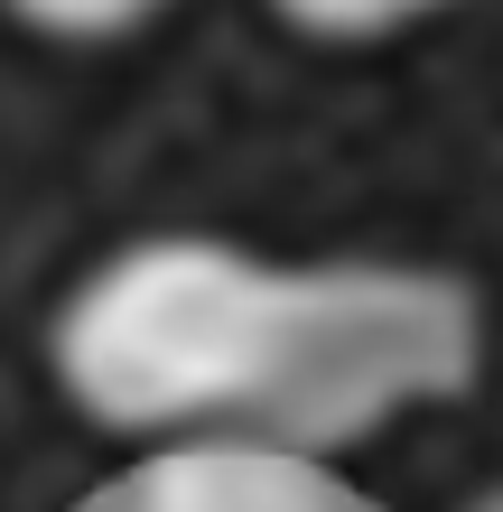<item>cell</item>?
Listing matches in <instances>:
<instances>
[{"mask_svg":"<svg viewBox=\"0 0 503 512\" xmlns=\"http://www.w3.org/2000/svg\"><path fill=\"white\" fill-rule=\"evenodd\" d=\"M47 364L112 438L317 457L457 401L485 364V308L420 261H261L224 233H140L66 289Z\"/></svg>","mask_w":503,"mask_h":512,"instance_id":"6da1fadb","label":"cell"},{"mask_svg":"<svg viewBox=\"0 0 503 512\" xmlns=\"http://www.w3.org/2000/svg\"><path fill=\"white\" fill-rule=\"evenodd\" d=\"M103 512H354L317 457L252 438H177L168 457H150Z\"/></svg>","mask_w":503,"mask_h":512,"instance_id":"7a4b0ae2","label":"cell"},{"mask_svg":"<svg viewBox=\"0 0 503 512\" xmlns=\"http://www.w3.org/2000/svg\"><path fill=\"white\" fill-rule=\"evenodd\" d=\"M271 10L299 28V38H327V47H373V38H401V28L438 19L448 0H271Z\"/></svg>","mask_w":503,"mask_h":512,"instance_id":"3957f363","label":"cell"},{"mask_svg":"<svg viewBox=\"0 0 503 512\" xmlns=\"http://www.w3.org/2000/svg\"><path fill=\"white\" fill-rule=\"evenodd\" d=\"M28 38H56V47H112L131 28H150L168 0H0Z\"/></svg>","mask_w":503,"mask_h":512,"instance_id":"277c9868","label":"cell"},{"mask_svg":"<svg viewBox=\"0 0 503 512\" xmlns=\"http://www.w3.org/2000/svg\"><path fill=\"white\" fill-rule=\"evenodd\" d=\"M466 512H503V485H494V494H476V503H466Z\"/></svg>","mask_w":503,"mask_h":512,"instance_id":"5b68a950","label":"cell"}]
</instances>
